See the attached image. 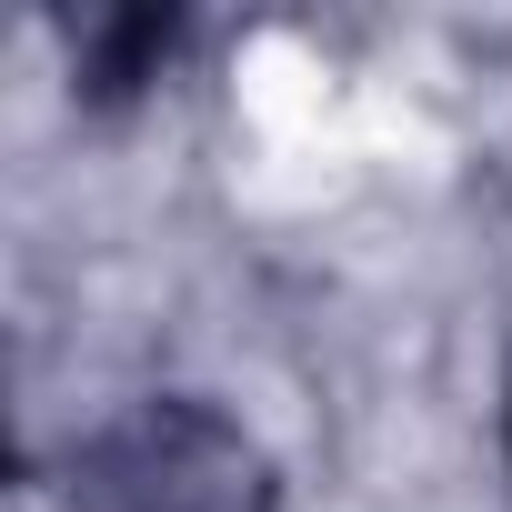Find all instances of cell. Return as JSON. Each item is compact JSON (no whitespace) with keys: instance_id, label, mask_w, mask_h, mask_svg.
Wrapping results in <instances>:
<instances>
[{"instance_id":"1","label":"cell","mask_w":512,"mask_h":512,"mask_svg":"<svg viewBox=\"0 0 512 512\" xmlns=\"http://www.w3.org/2000/svg\"><path fill=\"white\" fill-rule=\"evenodd\" d=\"M71 512H282V482L221 402L151 392L71 452Z\"/></svg>"},{"instance_id":"2","label":"cell","mask_w":512,"mask_h":512,"mask_svg":"<svg viewBox=\"0 0 512 512\" xmlns=\"http://www.w3.org/2000/svg\"><path fill=\"white\" fill-rule=\"evenodd\" d=\"M171 11H91L71 41H81V91L91 101H131L151 71H161V51H171Z\"/></svg>"}]
</instances>
